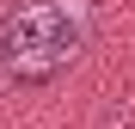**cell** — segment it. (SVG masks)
Wrapping results in <instances>:
<instances>
[{"label":"cell","instance_id":"obj_1","mask_svg":"<svg viewBox=\"0 0 135 129\" xmlns=\"http://www.w3.org/2000/svg\"><path fill=\"white\" fill-rule=\"evenodd\" d=\"M80 37H86V25H80L74 6H61V0H31V6H18V12L6 18L0 55H6L18 74L43 80V74H55L61 61L80 49Z\"/></svg>","mask_w":135,"mask_h":129}]
</instances>
